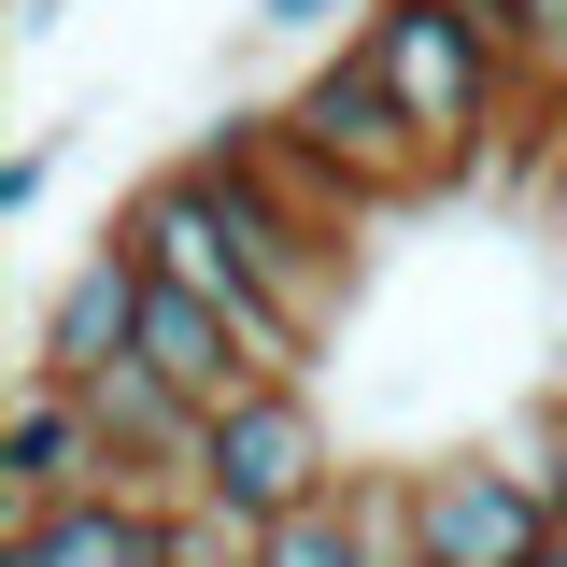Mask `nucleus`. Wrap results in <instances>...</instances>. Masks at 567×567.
I'll use <instances>...</instances> for the list:
<instances>
[{"label": "nucleus", "mask_w": 567, "mask_h": 567, "mask_svg": "<svg viewBox=\"0 0 567 567\" xmlns=\"http://www.w3.org/2000/svg\"><path fill=\"white\" fill-rule=\"evenodd\" d=\"M58 171H71V128H29L14 156H0V213H43V199H58Z\"/></svg>", "instance_id": "obj_13"}, {"label": "nucleus", "mask_w": 567, "mask_h": 567, "mask_svg": "<svg viewBox=\"0 0 567 567\" xmlns=\"http://www.w3.org/2000/svg\"><path fill=\"white\" fill-rule=\"evenodd\" d=\"M142 312H156V270H142L128 241L100 227V241L58 270V298H43V327H29V369H71V383H100V369H128V354H142Z\"/></svg>", "instance_id": "obj_6"}, {"label": "nucleus", "mask_w": 567, "mask_h": 567, "mask_svg": "<svg viewBox=\"0 0 567 567\" xmlns=\"http://www.w3.org/2000/svg\"><path fill=\"white\" fill-rule=\"evenodd\" d=\"M0 567H171V496H71V511H29L0 525Z\"/></svg>", "instance_id": "obj_7"}, {"label": "nucleus", "mask_w": 567, "mask_h": 567, "mask_svg": "<svg viewBox=\"0 0 567 567\" xmlns=\"http://www.w3.org/2000/svg\"><path fill=\"white\" fill-rule=\"evenodd\" d=\"M241 29H256V43H312V58H327V43H354V29H369V0H256Z\"/></svg>", "instance_id": "obj_11"}, {"label": "nucleus", "mask_w": 567, "mask_h": 567, "mask_svg": "<svg viewBox=\"0 0 567 567\" xmlns=\"http://www.w3.org/2000/svg\"><path fill=\"white\" fill-rule=\"evenodd\" d=\"M256 567H383V539H369V511H354V483H341L327 511L270 525V539H256Z\"/></svg>", "instance_id": "obj_9"}, {"label": "nucleus", "mask_w": 567, "mask_h": 567, "mask_svg": "<svg viewBox=\"0 0 567 567\" xmlns=\"http://www.w3.org/2000/svg\"><path fill=\"white\" fill-rule=\"evenodd\" d=\"M270 114H284V142H298V156H312V171H327L354 213H398V199H425V185H440L425 128L398 114V100H383V71L354 58V43H327V58L298 71Z\"/></svg>", "instance_id": "obj_2"}, {"label": "nucleus", "mask_w": 567, "mask_h": 567, "mask_svg": "<svg viewBox=\"0 0 567 567\" xmlns=\"http://www.w3.org/2000/svg\"><path fill=\"white\" fill-rule=\"evenodd\" d=\"M341 483H354V468H341V440H327V412H312V383H256V398L213 412V440H199V496L241 511L256 539L298 525V511H327Z\"/></svg>", "instance_id": "obj_3"}, {"label": "nucleus", "mask_w": 567, "mask_h": 567, "mask_svg": "<svg viewBox=\"0 0 567 567\" xmlns=\"http://www.w3.org/2000/svg\"><path fill=\"white\" fill-rule=\"evenodd\" d=\"M554 567H567V539H554Z\"/></svg>", "instance_id": "obj_16"}, {"label": "nucleus", "mask_w": 567, "mask_h": 567, "mask_svg": "<svg viewBox=\"0 0 567 567\" xmlns=\"http://www.w3.org/2000/svg\"><path fill=\"white\" fill-rule=\"evenodd\" d=\"M142 369H156V383H171L199 425H213V412H241V398L270 383V369L241 354V327H227L213 298H171V284H156V312H142Z\"/></svg>", "instance_id": "obj_8"}, {"label": "nucleus", "mask_w": 567, "mask_h": 567, "mask_svg": "<svg viewBox=\"0 0 567 567\" xmlns=\"http://www.w3.org/2000/svg\"><path fill=\"white\" fill-rule=\"evenodd\" d=\"M539 412H567V354H554V383H539Z\"/></svg>", "instance_id": "obj_15"}, {"label": "nucleus", "mask_w": 567, "mask_h": 567, "mask_svg": "<svg viewBox=\"0 0 567 567\" xmlns=\"http://www.w3.org/2000/svg\"><path fill=\"white\" fill-rule=\"evenodd\" d=\"M511 454H525V483H539V496H554V511H567V412H539V425H525V440H511Z\"/></svg>", "instance_id": "obj_14"}, {"label": "nucleus", "mask_w": 567, "mask_h": 567, "mask_svg": "<svg viewBox=\"0 0 567 567\" xmlns=\"http://www.w3.org/2000/svg\"><path fill=\"white\" fill-rule=\"evenodd\" d=\"M171 567H256V525L213 496H171Z\"/></svg>", "instance_id": "obj_10"}, {"label": "nucleus", "mask_w": 567, "mask_h": 567, "mask_svg": "<svg viewBox=\"0 0 567 567\" xmlns=\"http://www.w3.org/2000/svg\"><path fill=\"white\" fill-rule=\"evenodd\" d=\"M496 29H511L525 85H567V0H496Z\"/></svg>", "instance_id": "obj_12"}, {"label": "nucleus", "mask_w": 567, "mask_h": 567, "mask_svg": "<svg viewBox=\"0 0 567 567\" xmlns=\"http://www.w3.org/2000/svg\"><path fill=\"white\" fill-rule=\"evenodd\" d=\"M354 58L383 71V100H398V114L425 128V156H440V171H454V156H483V128L511 114V100H525L496 0H369Z\"/></svg>", "instance_id": "obj_1"}, {"label": "nucleus", "mask_w": 567, "mask_h": 567, "mask_svg": "<svg viewBox=\"0 0 567 567\" xmlns=\"http://www.w3.org/2000/svg\"><path fill=\"white\" fill-rule=\"evenodd\" d=\"M412 539H425V567H554L567 511L525 483V454H511V440H483V454L412 468Z\"/></svg>", "instance_id": "obj_4"}, {"label": "nucleus", "mask_w": 567, "mask_h": 567, "mask_svg": "<svg viewBox=\"0 0 567 567\" xmlns=\"http://www.w3.org/2000/svg\"><path fill=\"white\" fill-rule=\"evenodd\" d=\"M71 496H128V468H114V425H100L85 383L71 369H29L14 412H0V525L71 511Z\"/></svg>", "instance_id": "obj_5"}]
</instances>
